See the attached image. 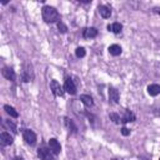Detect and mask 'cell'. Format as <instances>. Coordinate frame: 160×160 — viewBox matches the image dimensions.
<instances>
[{"label":"cell","mask_w":160,"mask_h":160,"mask_svg":"<svg viewBox=\"0 0 160 160\" xmlns=\"http://www.w3.org/2000/svg\"><path fill=\"white\" fill-rule=\"evenodd\" d=\"M41 14H42V19L45 20V22L51 24L59 20V12L55 8L50 6V5H45L41 9Z\"/></svg>","instance_id":"1"},{"label":"cell","mask_w":160,"mask_h":160,"mask_svg":"<svg viewBox=\"0 0 160 160\" xmlns=\"http://www.w3.org/2000/svg\"><path fill=\"white\" fill-rule=\"evenodd\" d=\"M22 138H24L25 142L29 144V145H31V146L36 144V135H35V132H34L32 130L25 129V130L22 131Z\"/></svg>","instance_id":"2"},{"label":"cell","mask_w":160,"mask_h":160,"mask_svg":"<svg viewBox=\"0 0 160 160\" xmlns=\"http://www.w3.org/2000/svg\"><path fill=\"white\" fill-rule=\"evenodd\" d=\"M38 156L40 158V160H54L52 152L50 149H46L44 146L38 149Z\"/></svg>","instance_id":"3"},{"label":"cell","mask_w":160,"mask_h":160,"mask_svg":"<svg viewBox=\"0 0 160 160\" xmlns=\"http://www.w3.org/2000/svg\"><path fill=\"white\" fill-rule=\"evenodd\" d=\"M64 90H65L66 92H69L70 95H75V94H76V86H75L74 81H72L70 78H66V79H65Z\"/></svg>","instance_id":"4"},{"label":"cell","mask_w":160,"mask_h":160,"mask_svg":"<svg viewBox=\"0 0 160 160\" xmlns=\"http://www.w3.org/2000/svg\"><path fill=\"white\" fill-rule=\"evenodd\" d=\"M50 89H51V91H52V94L55 96H62L64 95V90H62V88L60 86V84L56 80H51L50 81Z\"/></svg>","instance_id":"5"},{"label":"cell","mask_w":160,"mask_h":160,"mask_svg":"<svg viewBox=\"0 0 160 160\" xmlns=\"http://www.w3.org/2000/svg\"><path fill=\"white\" fill-rule=\"evenodd\" d=\"M49 149H50V150H51V152H52V154H55V155L60 154V151H61L60 142H59L56 139L51 138V139L49 140Z\"/></svg>","instance_id":"6"},{"label":"cell","mask_w":160,"mask_h":160,"mask_svg":"<svg viewBox=\"0 0 160 160\" xmlns=\"http://www.w3.org/2000/svg\"><path fill=\"white\" fill-rule=\"evenodd\" d=\"M12 141H14V139H12V136H11L9 132L2 131V132L0 134V142H1V145H4V146L11 145Z\"/></svg>","instance_id":"7"},{"label":"cell","mask_w":160,"mask_h":160,"mask_svg":"<svg viewBox=\"0 0 160 160\" xmlns=\"http://www.w3.org/2000/svg\"><path fill=\"white\" fill-rule=\"evenodd\" d=\"M109 99H110V102L112 104H118L119 102V99H120V94L118 91V89L115 88H109Z\"/></svg>","instance_id":"8"},{"label":"cell","mask_w":160,"mask_h":160,"mask_svg":"<svg viewBox=\"0 0 160 160\" xmlns=\"http://www.w3.org/2000/svg\"><path fill=\"white\" fill-rule=\"evenodd\" d=\"M1 74H2V76H4L5 79H8V80H10V81H14V80H15V72H14V70H12L11 68H9V66H4L2 70H1Z\"/></svg>","instance_id":"9"},{"label":"cell","mask_w":160,"mask_h":160,"mask_svg":"<svg viewBox=\"0 0 160 160\" xmlns=\"http://www.w3.org/2000/svg\"><path fill=\"white\" fill-rule=\"evenodd\" d=\"M32 71H31V65H29V64H26L25 65V69H24V72H22V75H21V78H22V80L25 81V82H29V81H31V79H32Z\"/></svg>","instance_id":"10"},{"label":"cell","mask_w":160,"mask_h":160,"mask_svg":"<svg viewBox=\"0 0 160 160\" xmlns=\"http://www.w3.org/2000/svg\"><path fill=\"white\" fill-rule=\"evenodd\" d=\"M84 38L85 39H92V38H96V35H98V30L95 29V28H86L85 30H84Z\"/></svg>","instance_id":"11"},{"label":"cell","mask_w":160,"mask_h":160,"mask_svg":"<svg viewBox=\"0 0 160 160\" xmlns=\"http://www.w3.org/2000/svg\"><path fill=\"white\" fill-rule=\"evenodd\" d=\"M131 121H135V114L130 110H125L124 116L121 118V122H131Z\"/></svg>","instance_id":"12"},{"label":"cell","mask_w":160,"mask_h":160,"mask_svg":"<svg viewBox=\"0 0 160 160\" xmlns=\"http://www.w3.org/2000/svg\"><path fill=\"white\" fill-rule=\"evenodd\" d=\"M148 94L150 96H156L160 94V85L158 84H151L148 86Z\"/></svg>","instance_id":"13"},{"label":"cell","mask_w":160,"mask_h":160,"mask_svg":"<svg viewBox=\"0 0 160 160\" xmlns=\"http://www.w3.org/2000/svg\"><path fill=\"white\" fill-rule=\"evenodd\" d=\"M80 101L85 105V106H88V108H90V106H92L94 105V100H92V98L90 96V95H80Z\"/></svg>","instance_id":"14"},{"label":"cell","mask_w":160,"mask_h":160,"mask_svg":"<svg viewBox=\"0 0 160 160\" xmlns=\"http://www.w3.org/2000/svg\"><path fill=\"white\" fill-rule=\"evenodd\" d=\"M108 30L112 31L114 34H120L122 30V25L120 22H114L112 25H108Z\"/></svg>","instance_id":"15"},{"label":"cell","mask_w":160,"mask_h":160,"mask_svg":"<svg viewBox=\"0 0 160 160\" xmlns=\"http://www.w3.org/2000/svg\"><path fill=\"white\" fill-rule=\"evenodd\" d=\"M108 50H109V52H110L112 56H118V55H120V54H121V46H120V45H118V44L110 45Z\"/></svg>","instance_id":"16"},{"label":"cell","mask_w":160,"mask_h":160,"mask_svg":"<svg viewBox=\"0 0 160 160\" xmlns=\"http://www.w3.org/2000/svg\"><path fill=\"white\" fill-rule=\"evenodd\" d=\"M99 12H100V15H101L104 19H108V18H110V15H111V10H110L108 6H105V5L99 6Z\"/></svg>","instance_id":"17"},{"label":"cell","mask_w":160,"mask_h":160,"mask_svg":"<svg viewBox=\"0 0 160 160\" xmlns=\"http://www.w3.org/2000/svg\"><path fill=\"white\" fill-rule=\"evenodd\" d=\"M64 120H65V125H66V128L70 129L74 134H76V132H78V128H76V125L74 124V121H72L71 119H69V118H65Z\"/></svg>","instance_id":"18"},{"label":"cell","mask_w":160,"mask_h":160,"mask_svg":"<svg viewBox=\"0 0 160 160\" xmlns=\"http://www.w3.org/2000/svg\"><path fill=\"white\" fill-rule=\"evenodd\" d=\"M4 110H5L11 118H18V116H19V112H18L12 106H10V105H4Z\"/></svg>","instance_id":"19"},{"label":"cell","mask_w":160,"mask_h":160,"mask_svg":"<svg viewBox=\"0 0 160 160\" xmlns=\"http://www.w3.org/2000/svg\"><path fill=\"white\" fill-rule=\"evenodd\" d=\"M85 54H86V51H85V49H84V48H81V46L76 48V50H75V55H76L78 58H84V56H85Z\"/></svg>","instance_id":"20"},{"label":"cell","mask_w":160,"mask_h":160,"mask_svg":"<svg viewBox=\"0 0 160 160\" xmlns=\"http://www.w3.org/2000/svg\"><path fill=\"white\" fill-rule=\"evenodd\" d=\"M4 125H5L6 128H9L10 130H12L14 132H16V126H15V124L11 122L10 120H4Z\"/></svg>","instance_id":"21"},{"label":"cell","mask_w":160,"mask_h":160,"mask_svg":"<svg viewBox=\"0 0 160 160\" xmlns=\"http://www.w3.org/2000/svg\"><path fill=\"white\" fill-rule=\"evenodd\" d=\"M58 29H59V31L62 32V34H65V32L68 31V26H66L62 21H58Z\"/></svg>","instance_id":"22"},{"label":"cell","mask_w":160,"mask_h":160,"mask_svg":"<svg viewBox=\"0 0 160 160\" xmlns=\"http://www.w3.org/2000/svg\"><path fill=\"white\" fill-rule=\"evenodd\" d=\"M110 119H111L115 124H120V121H121V118H120L118 114H115V112H111V114H110Z\"/></svg>","instance_id":"23"},{"label":"cell","mask_w":160,"mask_h":160,"mask_svg":"<svg viewBox=\"0 0 160 160\" xmlns=\"http://www.w3.org/2000/svg\"><path fill=\"white\" fill-rule=\"evenodd\" d=\"M120 131H121V134H122L124 136H128V135H130V130H129L128 128H125V126H124V128H121V130H120Z\"/></svg>","instance_id":"24"},{"label":"cell","mask_w":160,"mask_h":160,"mask_svg":"<svg viewBox=\"0 0 160 160\" xmlns=\"http://www.w3.org/2000/svg\"><path fill=\"white\" fill-rule=\"evenodd\" d=\"M14 160H24V159H22V158H20V156H16Z\"/></svg>","instance_id":"25"},{"label":"cell","mask_w":160,"mask_h":160,"mask_svg":"<svg viewBox=\"0 0 160 160\" xmlns=\"http://www.w3.org/2000/svg\"><path fill=\"white\" fill-rule=\"evenodd\" d=\"M112 160H122V159H118V158H114Z\"/></svg>","instance_id":"26"},{"label":"cell","mask_w":160,"mask_h":160,"mask_svg":"<svg viewBox=\"0 0 160 160\" xmlns=\"http://www.w3.org/2000/svg\"><path fill=\"white\" fill-rule=\"evenodd\" d=\"M158 14H159V15H160V10H158Z\"/></svg>","instance_id":"27"},{"label":"cell","mask_w":160,"mask_h":160,"mask_svg":"<svg viewBox=\"0 0 160 160\" xmlns=\"http://www.w3.org/2000/svg\"><path fill=\"white\" fill-rule=\"evenodd\" d=\"M159 115H160V109H159Z\"/></svg>","instance_id":"28"},{"label":"cell","mask_w":160,"mask_h":160,"mask_svg":"<svg viewBox=\"0 0 160 160\" xmlns=\"http://www.w3.org/2000/svg\"><path fill=\"white\" fill-rule=\"evenodd\" d=\"M159 160H160V158H159Z\"/></svg>","instance_id":"29"}]
</instances>
